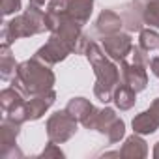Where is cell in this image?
I'll use <instances>...</instances> for the list:
<instances>
[{"label":"cell","instance_id":"obj_2","mask_svg":"<svg viewBox=\"0 0 159 159\" xmlns=\"http://www.w3.org/2000/svg\"><path fill=\"white\" fill-rule=\"evenodd\" d=\"M54 84H56L54 71L51 69V66H47L45 62H41L36 56L19 62L17 75L11 81V86L19 88L26 98L54 90Z\"/></svg>","mask_w":159,"mask_h":159},{"label":"cell","instance_id":"obj_12","mask_svg":"<svg viewBox=\"0 0 159 159\" xmlns=\"http://www.w3.org/2000/svg\"><path fill=\"white\" fill-rule=\"evenodd\" d=\"M122 28H124V19L114 10H103L98 15L96 30H98V34H101V38L111 36V34H118V32H122Z\"/></svg>","mask_w":159,"mask_h":159},{"label":"cell","instance_id":"obj_17","mask_svg":"<svg viewBox=\"0 0 159 159\" xmlns=\"http://www.w3.org/2000/svg\"><path fill=\"white\" fill-rule=\"evenodd\" d=\"M94 109H96V105H92L90 99H86V98H71L66 105V111L81 125L88 120V116L94 112Z\"/></svg>","mask_w":159,"mask_h":159},{"label":"cell","instance_id":"obj_14","mask_svg":"<svg viewBox=\"0 0 159 159\" xmlns=\"http://www.w3.org/2000/svg\"><path fill=\"white\" fill-rule=\"evenodd\" d=\"M131 4L146 26L159 30V0H131Z\"/></svg>","mask_w":159,"mask_h":159},{"label":"cell","instance_id":"obj_16","mask_svg":"<svg viewBox=\"0 0 159 159\" xmlns=\"http://www.w3.org/2000/svg\"><path fill=\"white\" fill-rule=\"evenodd\" d=\"M131 127H133V133H139V135H153L157 129H159V120L152 114V111H142L139 114H135V118L131 120Z\"/></svg>","mask_w":159,"mask_h":159},{"label":"cell","instance_id":"obj_13","mask_svg":"<svg viewBox=\"0 0 159 159\" xmlns=\"http://www.w3.org/2000/svg\"><path fill=\"white\" fill-rule=\"evenodd\" d=\"M94 4L96 0H66V13L81 26H84L92 17Z\"/></svg>","mask_w":159,"mask_h":159},{"label":"cell","instance_id":"obj_1","mask_svg":"<svg viewBox=\"0 0 159 159\" xmlns=\"http://www.w3.org/2000/svg\"><path fill=\"white\" fill-rule=\"evenodd\" d=\"M84 56L88 58V62L94 69V75H96V84H94L96 99L105 103V105L111 103L116 84L122 83L120 67L116 66V62L112 58L107 56L101 43H96V41H90V45L86 47Z\"/></svg>","mask_w":159,"mask_h":159},{"label":"cell","instance_id":"obj_4","mask_svg":"<svg viewBox=\"0 0 159 159\" xmlns=\"http://www.w3.org/2000/svg\"><path fill=\"white\" fill-rule=\"evenodd\" d=\"M77 127H79V122L66 109L52 112L47 118V124H45L47 139L51 142H56V144H64L69 139H73L75 133H77Z\"/></svg>","mask_w":159,"mask_h":159},{"label":"cell","instance_id":"obj_28","mask_svg":"<svg viewBox=\"0 0 159 159\" xmlns=\"http://www.w3.org/2000/svg\"><path fill=\"white\" fill-rule=\"evenodd\" d=\"M152 155H153V159H159V140L155 142V146H153V152H152Z\"/></svg>","mask_w":159,"mask_h":159},{"label":"cell","instance_id":"obj_10","mask_svg":"<svg viewBox=\"0 0 159 159\" xmlns=\"http://www.w3.org/2000/svg\"><path fill=\"white\" fill-rule=\"evenodd\" d=\"M118 120V114L114 109L111 107H103V109H94V112L88 116V120L83 124L84 129H92V131H98L101 135H107V131L111 129V125Z\"/></svg>","mask_w":159,"mask_h":159},{"label":"cell","instance_id":"obj_24","mask_svg":"<svg viewBox=\"0 0 159 159\" xmlns=\"http://www.w3.org/2000/svg\"><path fill=\"white\" fill-rule=\"evenodd\" d=\"M150 52L148 51H144L140 45H133V51H131V60L133 62H137V64H142V66H150V56H148Z\"/></svg>","mask_w":159,"mask_h":159},{"label":"cell","instance_id":"obj_15","mask_svg":"<svg viewBox=\"0 0 159 159\" xmlns=\"http://www.w3.org/2000/svg\"><path fill=\"white\" fill-rule=\"evenodd\" d=\"M120 155L124 159H144L148 155V142L142 139V135L133 133V135L125 137V140L120 148Z\"/></svg>","mask_w":159,"mask_h":159},{"label":"cell","instance_id":"obj_22","mask_svg":"<svg viewBox=\"0 0 159 159\" xmlns=\"http://www.w3.org/2000/svg\"><path fill=\"white\" fill-rule=\"evenodd\" d=\"M105 137H107V142H109V144H118V142L125 137V122L118 116V120L111 125V129L107 131Z\"/></svg>","mask_w":159,"mask_h":159},{"label":"cell","instance_id":"obj_6","mask_svg":"<svg viewBox=\"0 0 159 159\" xmlns=\"http://www.w3.org/2000/svg\"><path fill=\"white\" fill-rule=\"evenodd\" d=\"M26 99L28 98L15 86L4 88L0 92V107H2L4 114L13 118L19 124L28 122V118H26Z\"/></svg>","mask_w":159,"mask_h":159},{"label":"cell","instance_id":"obj_20","mask_svg":"<svg viewBox=\"0 0 159 159\" xmlns=\"http://www.w3.org/2000/svg\"><path fill=\"white\" fill-rule=\"evenodd\" d=\"M120 15L124 19V28L127 32H140L142 30V19L139 15V11L133 8V4H127V6H122L120 8Z\"/></svg>","mask_w":159,"mask_h":159},{"label":"cell","instance_id":"obj_21","mask_svg":"<svg viewBox=\"0 0 159 159\" xmlns=\"http://www.w3.org/2000/svg\"><path fill=\"white\" fill-rule=\"evenodd\" d=\"M139 45L148 52L159 49V32H157V28H150V26L142 28L139 32Z\"/></svg>","mask_w":159,"mask_h":159},{"label":"cell","instance_id":"obj_7","mask_svg":"<svg viewBox=\"0 0 159 159\" xmlns=\"http://www.w3.org/2000/svg\"><path fill=\"white\" fill-rule=\"evenodd\" d=\"M133 45L135 43H133V38L129 32H118V34H111V36L101 38V47L105 49L107 56L118 64L127 60V56H131Z\"/></svg>","mask_w":159,"mask_h":159},{"label":"cell","instance_id":"obj_18","mask_svg":"<svg viewBox=\"0 0 159 159\" xmlns=\"http://www.w3.org/2000/svg\"><path fill=\"white\" fill-rule=\"evenodd\" d=\"M19 62H15V56L11 54L10 45H0V79L6 83H11L17 75Z\"/></svg>","mask_w":159,"mask_h":159},{"label":"cell","instance_id":"obj_26","mask_svg":"<svg viewBox=\"0 0 159 159\" xmlns=\"http://www.w3.org/2000/svg\"><path fill=\"white\" fill-rule=\"evenodd\" d=\"M150 111H152V114L159 120V98H155V99L150 103Z\"/></svg>","mask_w":159,"mask_h":159},{"label":"cell","instance_id":"obj_25","mask_svg":"<svg viewBox=\"0 0 159 159\" xmlns=\"http://www.w3.org/2000/svg\"><path fill=\"white\" fill-rule=\"evenodd\" d=\"M39 157H60V159H64L66 153L60 150V146H58L56 142H51V140H49V144H47L45 150L39 153Z\"/></svg>","mask_w":159,"mask_h":159},{"label":"cell","instance_id":"obj_8","mask_svg":"<svg viewBox=\"0 0 159 159\" xmlns=\"http://www.w3.org/2000/svg\"><path fill=\"white\" fill-rule=\"evenodd\" d=\"M69 54H73L71 52V49H69V45L60 38V36H56V34H51V38L45 41V45H41L38 51H36V58H39L41 62H45L47 66H56V64H60V62H64Z\"/></svg>","mask_w":159,"mask_h":159},{"label":"cell","instance_id":"obj_19","mask_svg":"<svg viewBox=\"0 0 159 159\" xmlns=\"http://www.w3.org/2000/svg\"><path fill=\"white\" fill-rule=\"evenodd\" d=\"M137 94H139V92H135L129 84L118 83L116 88H114V94H112V103H114L116 109H120V111H129V109H133L135 103H137Z\"/></svg>","mask_w":159,"mask_h":159},{"label":"cell","instance_id":"obj_29","mask_svg":"<svg viewBox=\"0 0 159 159\" xmlns=\"http://www.w3.org/2000/svg\"><path fill=\"white\" fill-rule=\"evenodd\" d=\"M103 157H122V155H120V152H105Z\"/></svg>","mask_w":159,"mask_h":159},{"label":"cell","instance_id":"obj_5","mask_svg":"<svg viewBox=\"0 0 159 159\" xmlns=\"http://www.w3.org/2000/svg\"><path fill=\"white\" fill-rule=\"evenodd\" d=\"M19 122H15L10 116H4L0 124V157L2 159H13V157H23L25 153L17 146V137L21 133Z\"/></svg>","mask_w":159,"mask_h":159},{"label":"cell","instance_id":"obj_3","mask_svg":"<svg viewBox=\"0 0 159 159\" xmlns=\"http://www.w3.org/2000/svg\"><path fill=\"white\" fill-rule=\"evenodd\" d=\"M47 28V19H45V11L41 8L30 6L15 15L11 21H6L2 25V32H0V45H13L17 39L21 38H32L38 34H43Z\"/></svg>","mask_w":159,"mask_h":159},{"label":"cell","instance_id":"obj_11","mask_svg":"<svg viewBox=\"0 0 159 159\" xmlns=\"http://www.w3.org/2000/svg\"><path fill=\"white\" fill-rule=\"evenodd\" d=\"M54 101H56V92L54 90H49L45 94L28 98L26 99V118H28V122L41 120L45 116V112L54 105Z\"/></svg>","mask_w":159,"mask_h":159},{"label":"cell","instance_id":"obj_9","mask_svg":"<svg viewBox=\"0 0 159 159\" xmlns=\"http://www.w3.org/2000/svg\"><path fill=\"white\" fill-rule=\"evenodd\" d=\"M120 77L122 83L129 84L135 92H142L148 88V73H146V66L137 64V62H120Z\"/></svg>","mask_w":159,"mask_h":159},{"label":"cell","instance_id":"obj_23","mask_svg":"<svg viewBox=\"0 0 159 159\" xmlns=\"http://www.w3.org/2000/svg\"><path fill=\"white\" fill-rule=\"evenodd\" d=\"M0 10L4 17L15 15L23 10V0H0Z\"/></svg>","mask_w":159,"mask_h":159},{"label":"cell","instance_id":"obj_27","mask_svg":"<svg viewBox=\"0 0 159 159\" xmlns=\"http://www.w3.org/2000/svg\"><path fill=\"white\" fill-rule=\"evenodd\" d=\"M47 2H49V0H28V4L30 6H36V8H43Z\"/></svg>","mask_w":159,"mask_h":159}]
</instances>
